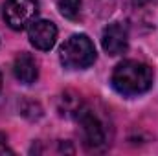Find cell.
Listing matches in <instances>:
<instances>
[{
    "mask_svg": "<svg viewBox=\"0 0 158 156\" xmlns=\"http://www.w3.org/2000/svg\"><path fill=\"white\" fill-rule=\"evenodd\" d=\"M153 84V70L140 61H123L112 72V86L121 96L145 94Z\"/></svg>",
    "mask_w": 158,
    "mask_h": 156,
    "instance_id": "cell-1",
    "label": "cell"
},
{
    "mask_svg": "<svg viewBox=\"0 0 158 156\" xmlns=\"http://www.w3.org/2000/svg\"><path fill=\"white\" fill-rule=\"evenodd\" d=\"M59 59L66 68L83 70V68H88L90 64H94L96 48L86 35L77 33V35H72L70 39L64 40V44L59 50Z\"/></svg>",
    "mask_w": 158,
    "mask_h": 156,
    "instance_id": "cell-2",
    "label": "cell"
},
{
    "mask_svg": "<svg viewBox=\"0 0 158 156\" xmlns=\"http://www.w3.org/2000/svg\"><path fill=\"white\" fill-rule=\"evenodd\" d=\"M39 15V2L37 0H6L4 4V20L6 24L20 31L28 28Z\"/></svg>",
    "mask_w": 158,
    "mask_h": 156,
    "instance_id": "cell-3",
    "label": "cell"
},
{
    "mask_svg": "<svg viewBox=\"0 0 158 156\" xmlns=\"http://www.w3.org/2000/svg\"><path fill=\"white\" fill-rule=\"evenodd\" d=\"M77 121L81 125L83 132V143L88 149H99L107 143V134H105V125L101 119L96 116L90 109H79L76 112Z\"/></svg>",
    "mask_w": 158,
    "mask_h": 156,
    "instance_id": "cell-4",
    "label": "cell"
},
{
    "mask_svg": "<svg viewBox=\"0 0 158 156\" xmlns=\"http://www.w3.org/2000/svg\"><path fill=\"white\" fill-rule=\"evenodd\" d=\"M28 39L37 50L48 51L57 42V28L52 20H33L28 26Z\"/></svg>",
    "mask_w": 158,
    "mask_h": 156,
    "instance_id": "cell-5",
    "label": "cell"
},
{
    "mask_svg": "<svg viewBox=\"0 0 158 156\" xmlns=\"http://www.w3.org/2000/svg\"><path fill=\"white\" fill-rule=\"evenodd\" d=\"M103 50L109 55H121L127 51L129 48V31L127 26L121 22H112L103 30V37H101Z\"/></svg>",
    "mask_w": 158,
    "mask_h": 156,
    "instance_id": "cell-6",
    "label": "cell"
},
{
    "mask_svg": "<svg viewBox=\"0 0 158 156\" xmlns=\"http://www.w3.org/2000/svg\"><path fill=\"white\" fill-rule=\"evenodd\" d=\"M13 74H15V77L19 79L22 84H31V83H35L37 77H39L37 61H35L30 53H20V55L15 59Z\"/></svg>",
    "mask_w": 158,
    "mask_h": 156,
    "instance_id": "cell-7",
    "label": "cell"
},
{
    "mask_svg": "<svg viewBox=\"0 0 158 156\" xmlns=\"http://www.w3.org/2000/svg\"><path fill=\"white\" fill-rule=\"evenodd\" d=\"M57 7L64 18L76 20L81 13V0H57Z\"/></svg>",
    "mask_w": 158,
    "mask_h": 156,
    "instance_id": "cell-8",
    "label": "cell"
},
{
    "mask_svg": "<svg viewBox=\"0 0 158 156\" xmlns=\"http://www.w3.org/2000/svg\"><path fill=\"white\" fill-rule=\"evenodd\" d=\"M0 154H13V151L6 143H0Z\"/></svg>",
    "mask_w": 158,
    "mask_h": 156,
    "instance_id": "cell-9",
    "label": "cell"
},
{
    "mask_svg": "<svg viewBox=\"0 0 158 156\" xmlns=\"http://www.w3.org/2000/svg\"><path fill=\"white\" fill-rule=\"evenodd\" d=\"M0 90H2V76H0Z\"/></svg>",
    "mask_w": 158,
    "mask_h": 156,
    "instance_id": "cell-10",
    "label": "cell"
}]
</instances>
